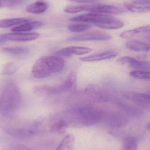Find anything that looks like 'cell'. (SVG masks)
Segmentation results:
<instances>
[{
	"label": "cell",
	"instance_id": "1",
	"mask_svg": "<svg viewBox=\"0 0 150 150\" xmlns=\"http://www.w3.org/2000/svg\"><path fill=\"white\" fill-rule=\"evenodd\" d=\"M103 111L91 106H82L68 110L60 115L66 127H84L100 122Z\"/></svg>",
	"mask_w": 150,
	"mask_h": 150
},
{
	"label": "cell",
	"instance_id": "2",
	"mask_svg": "<svg viewBox=\"0 0 150 150\" xmlns=\"http://www.w3.org/2000/svg\"><path fill=\"white\" fill-rule=\"evenodd\" d=\"M21 95L17 85L14 82L4 86L0 98V113L3 116H11L21 104Z\"/></svg>",
	"mask_w": 150,
	"mask_h": 150
},
{
	"label": "cell",
	"instance_id": "3",
	"mask_svg": "<svg viewBox=\"0 0 150 150\" xmlns=\"http://www.w3.org/2000/svg\"><path fill=\"white\" fill-rule=\"evenodd\" d=\"M64 66L65 62L60 57L43 56L36 61L33 67L32 73L36 78H45L52 74L60 72Z\"/></svg>",
	"mask_w": 150,
	"mask_h": 150
},
{
	"label": "cell",
	"instance_id": "4",
	"mask_svg": "<svg viewBox=\"0 0 150 150\" xmlns=\"http://www.w3.org/2000/svg\"><path fill=\"white\" fill-rule=\"evenodd\" d=\"M69 20L73 22H84L93 24L99 28L115 30L123 27L124 23L118 18L109 15L99 13H88L71 18Z\"/></svg>",
	"mask_w": 150,
	"mask_h": 150
},
{
	"label": "cell",
	"instance_id": "5",
	"mask_svg": "<svg viewBox=\"0 0 150 150\" xmlns=\"http://www.w3.org/2000/svg\"><path fill=\"white\" fill-rule=\"evenodd\" d=\"M88 11L96 13L119 14L125 12L124 9L117 6L104 4H92L82 6H68L64 9L67 13H75L82 11Z\"/></svg>",
	"mask_w": 150,
	"mask_h": 150
},
{
	"label": "cell",
	"instance_id": "6",
	"mask_svg": "<svg viewBox=\"0 0 150 150\" xmlns=\"http://www.w3.org/2000/svg\"><path fill=\"white\" fill-rule=\"evenodd\" d=\"M102 122L107 126L113 128H119L125 127L127 124V118L125 114L116 111H103Z\"/></svg>",
	"mask_w": 150,
	"mask_h": 150
},
{
	"label": "cell",
	"instance_id": "7",
	"mask_svg": "<svg viewBox=\"0 0 150 150\" xmlns=\"http://www.w3.org/2000/svg\"><path fill=\"white\" fill-rule=\"evenodd\" d=\"M85 93L96 102H109L112 96L108 91L96 85H90L85 88Z\"/></svg>",
	"mask_w": 150,
	"mask_h": 150
},
{
	"label": "cell",
	"instance_id": "8",
	"mask_svg": "<svg viewBox=\"0 0 150 150\" xmlns=\"http://www.w3.org/2000/svg\"><path fill=\"white\" fill-rule=\"evenodd\" d=\"M112 38L111 35L105 33L94 31L70 37L68 39V40L72 41H101L109 40Z\"/></svg>",
	"mask_w": 150,
	"mask_h": 150
},
{
	"label": "cell",
	"instance_id": "9",
	"mask_svg": "<svg viewBox=\"0 0 150 150\" xmlns=\"http://www.w3.org/2000/svg\"><path fill=\"white\" fill-rule=\"evenodd\" d=\"M123 97L137 104L139 106L144 108H149V95L140 93L126 92L123 94Z\"/></svg>",
	"mask_w": 150,
	"mask_h": 150
},
{
	"label": "cell",
	"instance_id": "10",
	"mask_svg": "<svg viewBox=\"0 0 150 150\" xmlns=\"http://www.w3.org/2000/svg\"><path fill=\"white\" fill-rule=\"evenodd\" d=\"M92 49L84 47L72 46L62 48L55 53V56L58 57H71L74 55H83L89 53Z\"/></svg>",
	"mask_w": 150,
	"mask_h": 150
},
{
	"label": "cell",
	"instance_id": "11",
	"mask_svg": "<svg viewBox=\"0 0 150 150\" xmlns=\"http://www.w3.org/2000/svg\"><path fill=\"white\" fill-rule=\"evenodd\" d=\"M39 36L38 33H13L3 34L0 38L5 41H27L37 39Z\"/></svg>",
	"mask_w": 150,
	"mask_h": 150
},
{
	"label": "cell",
	"instance_id": "12",
	"mask_svg": "<svg viewBox=\"0 0 150 150\" xmlns=\"http://www.w3.org/2000/svg\"><path fill=\"white\" fill-rule=\"evenodd\" d=\"M117 55V53L112 51H108L82 57L80 59V60L85 62H92L113 59L116 57Z\"/></svg>",
	"mask_w": 150,
	"mask_h": 150
},
{
	"label": "cell",
	"instance_id": "13",
	"mask_svg": "<svg viewBox=\"0 0 150 150\" xmlns=\"http://www.w3.org/2000/svg\"><path fill=\"white\" fill-rule=\"evenodd\" d=\"M58 88L60 93L73 92L77 88V74L75 72H71L65 79L63 84Z\"/></svg>",
	"mask_w": 150,
	"mask_h": 150
},
{
	"label": "cell",
	"instance_id": "14",
	"mask_svg": "<svg viewBox=\"0 0 150 150\" xmlns=\"http://www.w3.org/2000/svg\"><path fill=\"white\" fill-rule=\"evenodd\" d=\"M117 106L124 113L135 117H140L144 115V112L141 109L132 105H129L122 101L116 102Z\"/></svg>",
	"mask_w": 150,
	"mask_h": 150
},
{
	"label": "cell",
	"instance_id": "15",
	"mask_svg": "<svg viewBox=\"0 0 150 150\" xmlns=\"http://www.w3.org/2000/svg\"><path fill=\"white\" fill-rule=\"evenodd\" d=\"M128 49L136 52H149L150 46L149 44L137 40H129L126 43Z\"/></svg>",
	"mask_w": 150,
	"mask_h": 150
},
{
	"label": "cell",
	"instance_id": "16",
	"mask_svg": "<svg viewBox=\"0 0 150 150\" xmlns=\"http://www.w3.org/2000/svg\"><path fill=\"white\" fill-rule=\"evenodd\" d=\"M43 25V23L42 22H39V21L29 22L13 27L11 29V30L16 32L29 31L40 28Z\"/></svg>",
	"mask_w": 150,
	"mask_h": 150
},
{
	"label": "cell",
	"instance_id": "17",
	"mask_svg": "<svg viewBox=\"0 0 150 150\" xmlns=\"http://www.w3.org/2000/svg\"><path fill=\"white\" fill-rule=\"evenodd\" d=\"M48 8V5L44 1H39L28 5L26 11L32 14H41L45 12Z\"/></svg>",
	"mask_w": 150,
	"mask_h": 150
},
{
	"label": "cell",
	"instance_id": "18",
	"mask_svg": "<svg viewBox=\"0 0 150 150\" xmlns=\"http://www.w3.org/2000/svg\"><path fill=\"white\" fill-rule=\"evenodd\" d=\"M149 25L141 26L135 29L125 31L120 34L121 38L124 39H130L141 33H149Z\"/></svg>",
	"mask_w": 150,
	"mask_h": 150
},
{
	"label": "cell",
	"instance_id": "19",
	"mask_svg": "<svg viewBox=\"0 0 150 150\" xmlns=\"http://www.w3.org/2000/svg\"><path fill=\"white\" fill-rule=\"evenodd\" d=\"M75 143L74 135L68 134L62 140L56 150H75Z\"/></svg>",
	"mask_w": 150,
	"mask_h": 150
},
{
	"label": "cell",
	"instance_id": "20",
	"mask_svg": "<svg viewBox=\"0 0 150 150\" xmlns=\"http://www.w3.org/2000/svg\"><path fill=\"white\" fill-rule=\"evenodd\" d=\"M33 92L37 96H45L57 94V87L47 86H38L33 88Z\"/></svg>",
	"mask_w": 150,
	"mask_h": 150
},
{
	"label": "cell",
	"instance_id": "21",
	"mask_svg": "<svg viewBox=\"0 0 150 150\" xmlns=\"http://www.w3.org/2000/svg\"><path fill=\"white\" fill-rule=\"evenodd\" d=\"M30 21V19L25 18H14L0 20V27L7 28L14 25L22 24Z\"/></svg>",
	"mask_w": 150,
	"mask_h": 150
},
{
	"label": "cell",
	"instance_id": "22",
	"mask_svg": "<svg viewBox=\"0 0 150 150\" xmlns=\"http://www.w3.org/2000/svg\"><path fill=\"white\" fill-rule=\"evenodd\" d=\"M124 7L128 10L134 13H146L150 11V5H139L133 4L132 3L124 2Z\"/></svg>",
	"mask_w": 150,
	"mask_h": 150
},
{
	"label": "cell",
	"instance_id": "23",
	"mask_svg": "<svg viewBox=\"0 0 150 150\" xmlns=\"http://www.w3.org/2000/svg\"><path fill=\"white\" fill-rule=\"evenodd\" d=\"M129 66L131 68L139 70H149L150 69L149 62L137 60L132 57Z\"/></svg>",
	"mask_w": 150,
	"mask_h": 150
},
{
	"label": "cell",
	"instance_id": "24",
	"mask_svg": "<svg viewBox=\"0 0 150 150\" xmlns=\"http://www.w3.org/2000/svg\"><path fill=\"white\" fill-rule=\"evenodd\" d=\"M138 142L135 137L129 136L125 138L121 150H137Z\"/></svg>",
	"mask_w": 150,
	"mask_h": 150
},
{
	"label": "cell",
	"instance_id": "25",
	"mask_svg": "<svg viewBox=\"0 0 150 150\" xmlns=\"http://www.w3.org/2000/svg\"><path fill=\"white\" fill-rule=\"evenodd\" d=\"M2 51L8 54L15 56L25 55L29 52L27 48L23 47H4L3 48Z\"/></svg>",
	"mask_w": 150,
	"mask_h": 150
},
{
	"label": "cell",
	"instance_id": "26",
	"mask_svg": "<svg viewBox=\"0 0 150 150\" xmlns=\"http://www.w3.org/2000/svg\"><path fill=\"white\" fill-rule=\"evenodd\" d=\"M18 69V66L16 62H11L7 63L2 70L1 75L9 76L15 74Z\"/></svg>",
	"mask_w": 150,
	"mask_h": 150
},
{
	"label": "cell",
	"instance_id": "27",
	"mask_svg": "<svg viewBox=\"0 0 150 150\" xmlns=\"http://www.w3.org/2000/svg\"><path fill=\"white\" fill-rule=\"evenodd\" d=\"M129 76L136 79L143 80H149L150 73L149 71H144L143 70H135L129 73Z\"/></svg>",
	"mask_w": 150,
	"mask_h": 150
},
{
	"label": "cell",
	"instance_id": "28",
	"mask_svg": "<svg viewBox=\"0 0 150 150\" xmlns=\"http://www.w3.org/2000/svg\"><path fill=\"white\" fill-rule=\"evenodd\" d=\"M91 28V26L87 24H72L68 26V30L73 33H79L85 31Z\"/></svg>",
	"mask_w": 150,
	"mask_h": 150
},
{
	"label": "cell",
	"instance_id": "29",
	"mask_svg": "<svg viewBox=\"0 0 150 150\" xmlns=\"http://www.w3.org/2000/svg\"><path fill=\"white\" fill-rule=\"evenodd\" d=\"M24 2V0H0V4L1 7H12L21 5Z\"/></svg>",
	"mask_w": 150,
	"mask_h": 150
},
{
	"label": "cell",
	"instance_id": "30",
	"mask_svg": "<svg viewBox=\"0 0 150 150\" xmlns=\"http://www.w3.org/2000/svg\"><path fill=\"white\" fill-rule=\"evenodd\" d=\"M6 150H31L28 147L21 144H13L9 146Z\"/></svg>",
	"mask_w": 150,
	"mask_h": 150
},
{
	"label": "cell",
	"instance_id": "31",
	"mask_svg": "<svg viewBox=\"0 0 150 150\" xmlns=\"http://www.w3.org/2000/svg\"><path fill=\"white\" fill-rule=\"evenodd\" d=\"M132 3L136 5H148L147 4H149L150 0H135Z\"/></svg>",
	"mask_w": 150,
	"mask_h": 150
},
{
	"label": "cell",
	"instance_id": "32",
	"mask_svg": "<svg viewBox=\"0 0 150 150\" xmlns=\"http://www.w3.org/2000/svg\"><path fill=\"white\" fill-rule=\"evenodd\" d=\"M71 1L77 3H90L98 1L100 0H69Z\"/></svg>",
	"mask_w": 150,
	"mask_h": 150
},
{
	"label": "cell",
	"instance_id": "33",
	"mask_svg": "<svg viewBox=\"0 0 150 150\" xmlns=\"http://www.w3.org/2000/svg\"><path fill=\"white\" fill-rule=\"evenodd\" d=\"M4 42H5V40H3L2 39L0 38V44H2V43H4Z\"/></svg>",
	"mask_w": 150,
	"mask_h": 150
},
{
	"label": "cell",
	"instance_id": "34",
	"mask_svg": "<svg viewBox=\"0 0 150 150\" xmlns=\"http://www.w3.org/2000/svg\"><path fill=\"white\" fill-rule=\"evenodd\" d=\"M1 4H0V8H1Z\"/></svg>",
	"mask_w": 150,
	"mask_h": 150
}]
</instances>
